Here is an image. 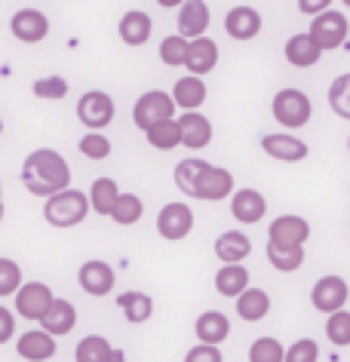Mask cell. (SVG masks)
I'll return each mask as SVG.
<instances>
[{
  "label": "cell",
  "mask_w": 350,
  "mask_h": 362,
  "mask_svg": "<svg viewBox=\"0 0 350 362\" xmlns=\"http://www.w3.org/2000/svg\"><path fill=\"white\" fill-rule=\"evenodd\" d=\"M52 301H56V295H52V288L47 283H25L16 292V313L25 316V320L40 322L52 307Z\"/></svg>",
  "instance_id": "cell-9"
},
{
  "label": "cell",
  "mask_w": 350,
  "mask_h": 362,
  "mask_svg": "<svg viewBox=\"0 0 350 362\" xmlns=\"http://www.w3.org/2000/svg\"><path fill=\"white\" fill-rule=\"evenodd\" d=\"M347 298H350V286L335 274L320 276L317 283H313V288H310V304L317 307L320 313H326V316L341 310V307L347 304Z\"/></svg>",
  "instance_id": "cell-8"
},
{
  "label": "cell",
  "mask_w": 350,
  "mask_h": 362,
  "mask_svg": "<svg viewBox=\"0 0 350 362\" xmlns=\"http://www.w3.org/2000/svg\"><path fill=\"white\" fill-rule=\"evenodd\" d=\"M117 307H120L123 316L136 325L148 322L151 316H154V301H151L145 292H123L120 298H117Z\"/></svg>",
  "instance_id": "cell-31"
},
{
  "label": "cell",
  "mask_w": 350,
  "mask_h": 362,
  "mask_svg": "<svg viewBox=\"0 0 350 362\" xmlns=\"http://www.w3.org/2000/svg\"><path fill=\"white\" fill-rule=\"evenodd\" d=\"M157 4H160V6H166V10H173V6H182L185 0H157Z\"/></svg>",
  "instance_id": "cell-46"
},
{
  "label": "cell",
  "mask_w": 350,
  "mask_h": 362,
  "mask_svg": "<svg viewBox=\"0 0 350 362\" xmlns=\"http://www.w3.org/2000/svg\"><path fill=\"white\" fill-rule=\"evenodd\" d=\"M178 126H182V148H191V151L209 148V141H212L209 117H203L200 111H185L178 117Z\"/></svg>",
  "instance_id": "cell-18"
},
{
  "label": "cell",
  "mask_w": 350,
  "mask_h": 362,
  "mask_svg": "<svg viewBox=\"0 0 350 362\" xmlns=\"http://www.w3.org/2000/svg\"><path fill=\"white\" fill-rule=\"evenodd\" d=\"M347 151H350V139H347Z\"/></svg>",
  "instance_id": "cell-48"
},
{
  "label": "cell",
  "mask_w": 350,
  "mask_h": 362,
  "mask_svg": "<svg viewBox=\"0 0 350 362\" xmlns=\"http://www.w3.org/2000/svg\"><path fill=\"white\" fill-rule=\"evenodd\" d=\"M173 95H175V105L185 107V111H200V105L206 102V83L200 74H187V77H178L175 86H173Z\"/></svg>",
  "instance_id": "cell-25"
},
{
  "label": "cell",
  "mask_w": 350,
  "mask_h": 362,
  "mask_svg": "<svg viewBox=\"0 0 350 362\" xmlns=\"http://www.w3.org/2000/svg\"><path fill=\"white\" fill-rule=\"evenodd\" d=\"M187 49H191V37H185V34H169L160 43V62H163L166 68H182L187 62Z\"/></svg>",
  "instance_id": "cell-34"
},
{
  "label": "cell",
  "mask_w": 350,
  "mask_h": 362,
  "mask_svg": "<svg viewBox=\"0 0 350 362\" xmlns=\"http://www.w3.org/2000/svg\"><path fill=\"white\" fill-rule=\"evenodd\" d=\"M264 212H267V200L255 187H243V191L231 194V215L240 224H258L264 218Z\"/></svg>",
  "instance_id": "cell-16"
},
{
  "label": "cell",
  "mask_w": 350,
  "mask_h": 362,
  "mask_svg": "<svg viewBox=\"0 0 350 362\" xmlns=\"http://www.w3.org/2000/svg\"><path fill=\"white\" fill-rule=\"evenodd\" d=\"M175 95L173 93H163V89H151V93L139 95L136 107H132V120L141 132L148 129V126H154L160 120H169V117H175Z\"/></svg>",
  "instance_id": "cell-5"
},
{
  "label": "cell",
  "mask_w": 350,
  "mask_h": 362,
  "mask_svg": "<svg viewBox=\"0 0 350 362\" xmlns=\"http://www.w3.org/2000/svg\"><path fill=\"white\" fill-rule=\"evenodd\" d=\"M40 325L47 332L56 334V338H62V334H68L77 325V307L71 304V301H65V298H56L52 307L47 310V316L40 320Z\"/></svg>",
  "instance_id": "cell-22"
},
{
  "label": "cell",
  "mask_w": 350,
  "mask_h": 362,
  "mask_svg": "<svg viewBox=\"0 0 350 362\" xmlns=\"http://www.w3.org/2000/svg\"><path fill=\"white\" fill-rule=\"evenodd\" d=\"M141 215H145V203H141V197H136V194H120V200H117L111 218L117 224H123V228H129V224H136Z\"/></svg>",
  "instance_id": "cell-35"
},
{
  "label": "cell",
  "mask_w": 350,
  "mask_h": 362,
  "mask_svg": "<svg viewBox=\"0 0 350 362\" xmlns=\"http://www.w3.org/2000/svg\"><path fill=\"white\" fill-rule=\"evenodd\" d=\"M310 237V224L301 215H280V218L271 221V230H267V240L280 243V246H304Z\"/></svg>",
  "instance_id": "cell-15"
},
{
  "label": "cell",
  "mask_w": 350,
  "mask_h": 362,
  "mask_svg": "<svg viewBox=\"0 0 350 362\" xmlns=\"http://www.w3.org/2000/svg\"><path fill=\"white\" fill-rule=\"evenodd\" d=\"M89 200H93V209L98 215H111L117 200H120V187L114 178H95L89 187Z\"/></svg>",
  "instance_id": "cell-32"
},
{
  "label": "cell",
  "mask_w": 350,
  "mask_h": 362,
  "mask_svg": "<svg viewBox=\"0 0 350 362\" xmlns=\"http://www.w3.org/2000/svg\"><path fill=\"white\" fill-rule=\"evenodd\" d=\"M310 34H313V40H317L322 49H338L341 43L347 40L350 25H347V19H344V13L326 10V13L313 16V22H310Z\"/></svg>",
  "instance_id": "cell-10"
},
{
  "label": "cell",
  "mask_w": 350,
  "mask_h": 362,
  "mask_svg": "<svg viewBox=\"0 0 350 362\" xmlns=\"http://www.w3.org/2000/svg\"><path fill=\"white\" fill-rule=\"evenodd\" d=\"M22 359H31V362H43V359H52L56 356V334L47 332V329H34V332H25L19 344H16Z\"/></svg>",
  "instance_id": "cell-20"
},
{
  "label": "cell",
  "mask_w": 350,
  "mask_h": 362,
  "mask_svg": "<svg viewBox=\"0 0 350 362\" xmlns=\"http://www.w3.org/2000/svg\"><path fill=\"white\" fill-rule=\"evenodd\" d=\"M151 31H154V22H151L148 13H141V10L123 13V19H120V37H123L127 47H141V43H148Z\"/></svg>",
  "instance_id": "cell-23"
},
{
  "label": "cell",
  "mask_w": 350,
  "mask_h": 362,
  "mask_svg": "<svg viewBox=\"0 0 350 362\" xmlns=\"http://www.w3.org/2000/svg\"><path fill=\"white\" fill-rule=\"evenodd\" d=\"M262 28H264V22L255 6H233V10L224 16V31H228V37L240 40V43L255 40L258 34H262Z\"/></svg>",
  "instance_id": "cell-11"
},
{
  "label": "cell",
  "mask_w": 350,
  "mask_h": 362,
  "mask_svg": "<svg viewBox=\"0 0 350 362\" xmlns=\"http://www.w3.org/2000/svg\"><path fill=\"white\" fill-rule=\"evenodd\" d=\"M237 313L243 316L246 322H258L271 313V295L264 288H246V292L237 295Z\"/></svg>",
  "instance_id": "cell-27"
},
{
  "label": "cell",
  "mask_w": 350,
  "mask_h": 362,
  "mask_svg": "<svg viewBox=\"0 0 350 362\" xmlns=\"http://www.w3.org/2000/svg\"><path fill=\"white\" fill-rule=\"evenodd\" d=\"M10 31H13V37L22 43H40V40H47V34H49V19H47V13L34 10V6H25V10L13 16Z\"/></svg>",
  "instance_id": "cell-12"
},
{
  "label": "cell",
  "mask_w": 350,
  "mask_h": 362,
  "mask_svg": "<svg viewBox=\"0 0 350 362\" xmlns=\"http://www.w3.org/2000/svg\"><path fill=\"white\" fill-rule=\"evenodd\" d=\"M329 105L341 120H350V74H341L329 86Z\"/></svg>",
  "instance_id": "cell-36"
},
{
  "label": "cell",
  "mask_w": 350,
  "mask_h": 362,
  "mask_svg": "<svg viewBox=\"0 0 350 362\" xmlns=\"http://www.w3.org/2000/svg\"><path fill=\"white\" fill-rule=\"evenodd\" d=\"M209 6H206V0H185L182 6H178V34H185V37H203L206 28H209Z\"/></svg>",
  "instance_id": "cell-19"
},
{
  "label": "cell",
  "mask_w": 350,
  "mask_h": 362,
  "mask_svg": "<svg viewBox=\"0 0 350 362\" xmlns=\"http://www.w3.org/2000/svg\"><path fill=\"white\" fill-rule=\"evenodd\" d=\"M267 258L280 274H292L304 264V246H280V243L267 240Z\"/></svg>",
  "instance_id": "cell-33"
},
{
  "label": "cell",
  "mask_w": 350,
  "mask_h": 362,
  "mask_svg": "<svg viewBox=\"0 0 350 362\" xmlns=\"http://www.w3.org/2000/svg\"><path fill=\"white\" fill-rule=\"evenodd\" d=\"M271 111H274V120L286 126V129H301V126L310 123V114H313V105L308 93L301 89H280L271 102Z\"/></svg>",
  "instance_id": "cell-4"
},
{
  "label": "cell",
  "mask_w": 350,
  "mask_h": 362,
  "mask_svg": "<svg viewBox=\"0 0 350 362\" xmlns=\"http://www.w3.org/2000/svg\"><path fill=\"white\" fill-rule=\"evenodd\" d=\"M13 332H16V313L6 310V307H0V344L10 341Z\"/></svg>",
  "instance_id": "cell-44"
},
{
  "label": "cell",
  "mask_w": 350,
  "mask_h": 362,
  "mask_svg": "<svg viewBox=\"0 0 350 362\" xmlns=\"http://www.w3.org/2000/svg\"><path fill=\"white\" fill-rule=\"evenodd\" d=\"M326 338L335 344V347H350V313L341 307V310L329 313L326 320Z\"/></svg>",
  "instance_id": "cell-37"
},
{
  "label": "cell",
  "mask_w": 350,
  "mask_h": 362,
  "mask_svg": "<svg viewBox=\"0 0 350 362\" xmlns=\"http://www.w3.org/2000/svg\"><path fill=\"white\" fill-rule=\"evenodd\" d=\"M332 6V0H298V13L304 16H320Z\"/></svg>",
  "instance_id": "cell-45"
},
{
  "label": "cell",
  "mask_w": 350,
  "mask_h": 362,
  "mask_svg": "<svg viewBox=\"0 0 350 362\" xmlns=\"http://www.w3.org/2000/svg\"><path fill=\"white\" fill-rule=\"evenodd\" d=\"M114 98L102 93V89H89L86 95H80L77 102V117L86 129H105L114 123Z\"/></svg>",
  "instance_id": "cell-6"
},
{
  "label": "cell",
  "mask_w": 350,
  "mask_h": 362,
  "mask_svg": "<svg viewBox=\"0 0 350 362\" xmlns=\"http://www.w3.org/2000/svg\"><path fill=\"white\" fill-rule=\"evenodd\" d=\"M80 153H83L86 160H107L111 157V141L102 135V129H89L83 139H80Z\"/></svg>",
  "instance_id": "cell-39"
},
{
  "label": "cell",
  "mask_w": 350,
  "mask_h": 362,
  "mask_svg": "<svg viewBox=\"0 0 350 362\" xmlns=\"http://www.w3.org/2000/svg\"><path fill=\"white\" fill-rule=\"evenodd\" d=\"M262 151L280 163H301L308 157V141H301L298 135L289 132H271L262 139Z\"/></svg>",
  "instance_id": "cell-13"
},
{
  "label": "cell",
  "mask_w": 350,
  "mask_h": 362,
  "mask_svg": "<svg viewBox=\"0 0 350 362\" xmlns=\"http://www.w3.org/2000/svg\"><path fill=\"white\" fill-rule=\"evenodd\" d=\"M320 359V347H317V341H310V338H301V341H295L289 350H286V362H317Z\"/></svg>",
  "instance_id": "cell-42"
},
{
  "label": "cell",
  "mask_w": 350,
  "mask_h": 362,
  "mask_svg": "<svg viewBox=\"0 0 350 362\" xmlns=\"http://www.w3.org/2000/svg\"><path fill=\"white\" fill-rule=\"evenodd\" d=\"M194 230V209L187 203H166L157 215V233L169 243L185 240Z\"/></svg>",
  "instance_id": "cell-7"
},
{
  "label": "cell",
  "mask_w": 350,
  "mask_h": 362,
  "mask_svg": "<svg viewBox=\"0 0 350 362\" xmlns=\"http://www.w3.org/2000/svg\"><path fill=\"white\" fill-rule=\"evenodd\" d=\"M215 288L224 298H237L240 292L249 288V270L243 267V261H228L218 274H215Z\"/></svg>",
  "instance_id": "cell-24"
},
{
  "label": "cell",
  "mask_w": 350,
  "mask_h": 362,
  "mask_svg": "<svg viewBox=\"0 0 350 362\" xmlns=\"http://www.w3.org/2000/svg\"><path fill=\"white\" fill-rule=\"evenodd\" d=\"M322 52L326 49L313 40L310 31L308 34H292V37L286 40V47H283V56H286V62H289L292 68H313L320 62Z\"/></svg>",
  "instance_id": "cell-17"
},
{
  "label": "cell",
  "mask_w": 350,
  "mask_h": 362,
  "mask_svg": "<svg viewBox=\"0 0 350 362\" xmlns=\"http://www.w3.org/2000/svg\"><path fill=\"white\" fill-rule=\"evenodd\" d=\"M22 185L34 197H52V194L65 191V187H71L68 160L59 151H49V148L28 153L22 163Z\"/></svg>",
  "instance_id": "cell-2"
},
{
  "label": "cell",
  "mask_w": 350,
  "mask_h": 362,
  "mask_svg": "<svg viewBox=\"0 0 350 362\" xmlns=\"http://www.w3.org/2000/svg\"><path fill=\"white\" fill-rule=\"evenodd\" d=\"M197 338L206 344H221L231 334V320L221 310H206L203 316H197Z\"/></svg>",
  "instance_id": "cell-28"
},
{
  "label": "cell",
  "mask_w": 350,
  "mask_h": 362,
  "mask_svg": "<svg viewBox=\"0 0 350 362\" xmlns=\"http://www.w3.org/2000/svg\"><path fill=\"white\" fill-rule=\"evenodd\" d=\"M249 362H286V350L276 338H258L249 347Z\"/></svg>",
  "instance_id": "cell-38"
},
{
  "label": "cell",
  "mask_w": 350,
  "mask_h": 362,
  "mask_svg": "<svg viewBox=\"0 0 350 362\" xmlns=\"http://www.w3.org/2000/svg\"><path fill=\"white\" fill-rule=\"evenodd\" d=\"M249 252H252V240H249L243 230H224L221 237L215 240V255H218L224 264H228V261H246Z\"/></svg>",
  "instance_id": "cell-26"
},
{
  "label": "cell",
  "mask_w": 350,
  "mask_h": 362,
  "mask_svg": "<svg viewBox=\"0 0 350 362\" xmlns=\"http://www.w3.org/2000/svg\"><path fill=\"white\" fill-rule=\"evenodd\" d=\"M151 148L157 151H173V148H182V126H178V117H169V120H160L154 126L145 129Z\"/></svg>",
  "instance_id": "cell-29"
},
{
  "label": "cell",
  "mask_w": 350,
  "mask_h": 362,
  "mask_svg": "<svg viewBox=\"0 0 350 362\" xmlns=\"http://www.w3.org/2000/svg\"><path fill=\"white\" fill-rule=\"evenodd\" d=\"M22 286V270L13 258H0V295H16Z\"/></svg>",
  "instance_id": "cell-41"
},
{
  "label": "cell",
  "mask_w": 350,
  "mask_h": 362,
  "mask_svg": "<svg viewBox=\"0 0 350 362\" xmlns=\"http://www.w3.org/2000/svg\"><path fill=\"white\" fill-rule=\"evenodd\" d=\"M89 209H93L89 194H80L77 187H65V191L47 197L43 218H47L52 228H77V224L89 215Z\"/></svg>",
  "instance_id": "cell-3"
},
{
  "label": "cell",
  "mask_w": 350,
  "mask_h": 362,
  "mask_svg": "<svg viewBox=\"0 0 350 362\" xmlns=\"http://www.w3.org/2000/svg\"><path fill=\"white\" fill-rule=\"evenodd\" d=\"M215 65H218V43L209 40L203 34V37H194L191 40V49H187V62L185 68L191 71V74H209V71H215Z\"/></svg>",
  "instance_id": "cell-21"
},
{
  "label": "cell",
  "mask_w": 350,
  "mask_h": 362,
  "mask_svg": "<svg viewBox=\"0 0 350 362\" xmlns=\"http://www.w3.org/2000/svg\"><path fill=\"white\" fill-rule=\"evenodd\" d=\"M341 4H344V6H350V0H341Z\"/></svg>",
  "instance_id": "cell-47"
},
{
  "label": "cell",
  "mask_w": 350,
  "mask_h": 362,
  "mask_svg": "<svg viewBox=\"0 0 350 362\" xmlns=\"http://www.w3.org/2000/svg\"><path fill=\"white\" fill-rule=\"evenodd\" d=\"M175 185L182 194L194 197V200H206V203L224 200V197L233 194L231 172L221 166H212L206 160H197V157H187L175 166Z\"/></svg>",
  "instance_id": "cell-1"
},
{
  "label": "cell",
  "mask_w": 350,
  "mask_h": 362,
  "mask_svg": "<svg viewBox=\"0 0 350 362\" xmlns=\"http://www.w3.org/2000/svg\"><path fill=\"white\" fill-rule=\"evenodd\" d=\"M34 95L37 98H65L68 95V80L65 77H59V74H49V77H40V80H34Z\"/></svg>",
  "instance_id": "cell-40"
},
{
  "label": "cell",
  "mask_w": 350,
  "mask_h": 362,
  "mask_svg": "<svg viewBox=\"0 0 350 362\" xmlns=\"http://www.w3.org/2000/svg\"><path fill=\"white\" fill-rule=\"evenodd\" d=\"M187 362H221L218 344H206V341H200L194 350H187Z\"/></svg>",
  "instance_id": "cell-43"
},
{
  "label": "cell",
  "mask_w": 350,
  "mask_h": 362,
  "mask_svg": "<svg viewBox=\"0 0 350 362\" xmlns=\"http://www.w3.org/2000/svg\"><path fill=\"white\" fill-rule=\"evenodd\" d=\"M77 283H80V288H83L86 295L102 298V295H107V292H111V288H114V283H117V274H114V267L107 264V261H98V258H93V261H86V264L80 267Z\"/></svg>",
  "instance_id": "cell-14"
},
{
  "label": "cell",
  "mask_w": 350,
  "mask_h": 362,
  "mask_svg": "<svg viewBox=\"0 0 350 362\" xmlns=\"http://www.w3.org/2000/svg\"><path fill=\"white\" fill-rule=\"evenodd\" d=\"M77 362H107V359H123V350H111L102 334H86L74 350Z\"/></svg>",
  "instance_id": "cell-30"
}]
</instances>
